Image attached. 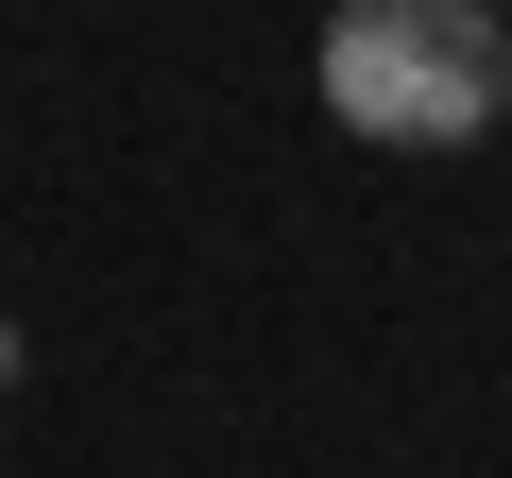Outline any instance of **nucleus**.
Here are the masks:
<instances>
[{"label":"nucleus","mask_w":512,"mask_h":478,"mask_svg":"<svg viewBox=\"0 0 512 478\" xmlns=\"http://www.w3.org/2000/svg\"><path fill=\"white\" fill-rule=\"evenodd\" d=\"M325 120L376 154H461L512 120V18L495 0H342L325 18Z\"/></svg>","instance_id":"nucleus-1"},{"label":"nucleus","mask_w":512,"mask_h":478,"mask_svg":"<svg viewBox=\"0 0 512 478\" xmlns=\"http://www.w3.org/2000/svg\"><path fill=\"white\" fill-rule=\"evenodd\" d=\"M0 393H18V325H0Z\"/></svg>","instance_id":"nucleus-2"}]
</instances>
